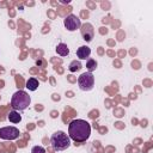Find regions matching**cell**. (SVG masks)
I'll use <instances>...</instances> for the list:
<instances>
[{
    "instance_id": "obj_8",
    "label": "cell",
    "mask_w": 153,
    "mask_h": 153,
    "mask_svg": "<svg viewBox=\"0 0 153 153\" xmlns=\"http://www.w3.org/2000/svg\"><path fill=\"white\" fill-rule=\"evenodd\" d=\"M91 55V49L87 45H81L76 49V56L79 60H86Z\"/></svg>"
},
{
    "instance_id": "obj_5",
    "label": "cell",
    "mask_w": 153,
    "mask_h": 153,
    "mask_svg": "<svg viewBox=\"0 0 153 153\" xmlns=\"http://www.w3.org/2000/svg\"><path fill=\"white\" fill-rule=\"evenodd\" d=\"M19 129L13 126H7L0 128V137L4 140H16L19 137Z\"/></svg>"
},
{
    "instance_id": "obj_7",
    "label": "cell",
    "mask_w": 153,
    "mask_h": 153,
    "mask_svg": "<svg viewBox=\"0 0 153 153\" xmlns=\"http://www.w3.org/2000/svg\"><path fill=\"white\" fill-rule=\"evenodd\" d=\"M80 31H81V36H82L84 41H86V42H91L92 38L94 37V29H93V25L90 23L82 24L80 27Z\"/></svg>"
},
{
    "instance_id": "obj_9",
    "label": "cell",
    "mask_w": 153,
    "mask_h": 153,
    "mask_svg": "<svg viewBox=\"0 0 153 153\" xmlns=\"http://www.w3.org/2000/svg\"><path fill=\"white\" fill-rule=\"evenodd\" d=\"M7 120H8L10 122H12V123H19V122L22 121V116L19 115L18 111L12 110V111H10V114L7 115Z\"/></svg>"
},
{
    "instance_id": "obj_10",
    "label": "cell",
    "mask_w": 153,
    "mask_h": 153,
    "mask_svg": "<svg viewBox=\"0 0 153 153\" xmlns=\"http://www.w3.org/2000/svg\"><path fill=\"white\" fill-rule=\"evenodd\" d=\"M56 53H57L60 56H67V55H69V48L67 47V44L60 43V44H57V47H56Z\"/></svg>"
},
{
    "instance_id": "obj_13",
    "label": "cell",
    "mask_w": 153,
    "mask_h": 153,
    "mask_svg": "<svg viewBox=\"0 0 153 153\" xmlns=\"http://www.w3.org/2000/svg\"><path fill=\"white\" fill-rule=\"evenodd\" d=\"M86 68H87V72L92 73V72L97 68V61H96V60H93V59H87Z\"/></svg>"
},
{
    "instance_id": "obj_1",
    "label": "cell",
    "mask_w": 153,
    "mask_h": 153,
    "mask_svg": "<svg viewBox=\"0 0 153 153\" xmlns=\"http://www.w3.org/2000/svg\"><path fill=\"white\" fill-rule=\"evenodd\" d=\"M91 135V126L85 120H73L68 126V136L75 142H85Z\"/></svg>"
},
{
    "instance_id": "obj_14",
    "label": "cell",
    "mask_w": 153,
    "mask_h": 153,
    "mask_svg": "<svg viewBox=\"0 0 153 153\" xmlns=\"http://www.w3.org/2000/svg\"><path fill=\"white\" fill-rule=\"evenodd\" d=\"M31 153H47V152L42 146H33L31 149Z\"/></svg>"
},
{
    "instance_id": "obj_15",
    "label": "cell",
    "mask_w": 153,
    "mask_h": 153,
    "mask_svg": "<svg viewBox=\"0 0 153 153\" xmlns=\"http://www.w3.org/2000/svg\"><path fill=\"white\" fill-rule=\"evenodd\" d=\"M61 2H62V4H68V2H69V1H68V0H67V1H66V0H62V1H61Z\"/></svg>"
},
{
    "instance_id": "obj_6",
    "label": "cell",
    "mask_w": 153,
    "mask_h": 153,
    "mask_svg": "<svg viewBox=\"0 0 153 153\" xmlns=\"http://www.w3.org/2000/svg\"><path fill=\"white\" fill-rule=\"evenodd\" d=\"M63 24H65V27L68 31H75V30H78V29L81 27V20L75 14L67 16L65 18V20H63Z\"/></svg>"
},
{
    "instance_id": "obj_11",
    "label": "cell",
    "mask_w": 153,
    "mask_h": 153,
    "mask_svg": "<svg viewBox=\"0 0 153 153\" xmlns=\"http://www.w3.org/2000/svg\"><path fill=\"white\" fill-rule=\"evenodd\" d=\"M38 85H39V82H38V80L36 78H30L26 81V88L30 90V91H36Z\"/></svg>"
},
{
    "instance_id": "obj_3",
    "label": "cell",
    "mask_w": 153,
    "mask_h": 153,
    "mask_svg": "<svg viewBox=\"0 0 153 153\" xmlns=\"http://www.w3.org/2000/svg\"><path fill=\"white\" fill-rule=\"evenodd\" d=\"M50 143L54 151H65L71 146V139L65 131L57 130L51 135Z\"/></svg>"
},
{
    "instance_id": "obj_12",
    "label": "cell",
    "mask_w": 153,
    "mask_h": 153,
    "mask_svg": "<svg viewBox=\"0 0 153 153\" xmlns=\"http://www.w3.org/2000/svg\"><path fill=\"white\" fill-rule=\"evenodd\" d=\"M81 68H82V65H81V62L78 61V60L72 61V62L69 63V66H68V69H69V72H72V73L78 72V71H80Z\"/></svg>"
},
{
    "instance_id": "obj_2",
    "label": "cell",
    "mask_w": 153,
    "mask_h": 153,
    "mask_svg": "<svg viewBox=\"0 0 153 153\" xmlns=\"http://www.w3.org/2000/svg\"><path fill=\"white\" fill-rule=\"evenodd\" d=\"M30 103H31L30 96L25 91H23V90H19L16 93H13V96L11 98V106L16 111L25 110L30 105Z\"/></svg>"
},
{
    "instance_id": "obj_4",
    "label": "cell",
    "mask_w": 153,
    "mask_h": 153,
    "mask_svg": "<svg viewBox=\"0 0 153 153\" xmlns=\"http://www.w3.org/2000/svg\"><path fill=\"white\" fill-rule=\"evenodd\" d=\"M78 86L81 91H91L94 86V76L90 72H85L80 74L78 78Z\"/></svg>"
}]
</instances>
